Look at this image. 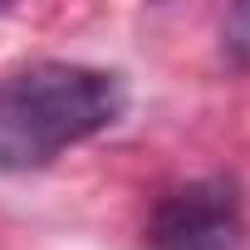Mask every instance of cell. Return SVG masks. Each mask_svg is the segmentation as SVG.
I'll use <instances>...</instances> for the list:
<instances>
[{"label": "cell", "instance_id": "1", "mask_svg": "<svg viewBox=\"0 0 250 250\" xmlns=\"http://www.w3.org/2000/svg\"><path fill=\"white\" fill-rule=\"evenodd\" d=\"M128 88L108 69L44 59L0 79V172L49 167L64 147L113 128Z\"/></svg>", "mask_w": 250, "mask_h": 250}, {"label": "cell", "instance_id": "2", "mask_svg": "<svg viewBox=\"0 0 250 250\" xmlns=\"http://www.w3.org/2000/svg\"><path fill=\"white\" fill-rule=\"evenodd\" d=\"M152 250H240V187L230 177H196L167 191L147 226Z\"/></svg>", "mask_w": 250, "mask_h": 250}, {"label": "cell", "instance_id": "3", "mask_svg": "<svg viewBox=\"0 0 250 250\" xmlns=\"http://www.w3.org/2000/svg\"><path fill=\"white\" fill-rule=\"evenodd\" d=\"M226 54H230L240 69H250V0L226 15Z\"/></svg>", "mask_w": 250, "mask_h": 250}]
</instances>
